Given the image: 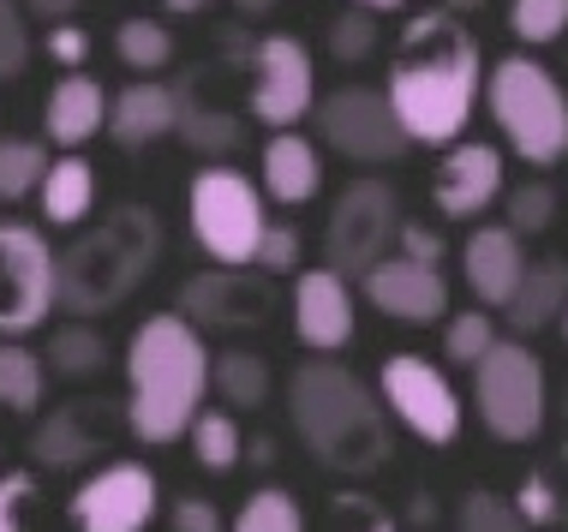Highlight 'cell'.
I'll return each mask as SVG.
<instances>
[{"mask_svg": "<svg viewBox=\"0 0 568 532\" xmlns=\"http://www.w3.org/2000/svg\"><path fill=\"white\" fill-rule=\"evenodd\" d=\"M479 90H485L479 37L443 7L413 12L407 30L389 49V79H383V96H389V109L402 120L407 139L437 144V150L467 139Z\"/></svg>", "mask_w": 568, "mask_h": 532, "instance_id": "obj_1", "label": "cell"}, {"mask_svg": "<svg viewBox=\"0 0 568 532\" xmlns=\"http://www.w3.org/2000/svg\"><path fill=\"white\" fill-rule=\"evenodd\" d=\"M287 424L317 467L342 479H372L389 467L395 437H389V413H383V395L365 383L359 371L335 365L329 354L305 359L287 377Z\"/></svg>", "mask_w": 568, "mask_h": 532, "instance_id": "obj_2", "label": "cell"}, {"mask_svg": "<svg viewBox=\"0 0 568 532\" xmlns=\"http://www.w3.org/2000/svg\"><path fill=\"white\" fill-rule=\"evenodd\" d=\"M210 395V347L204 329L180 311H156L126 341V431L162 449L192 431Z\"/></svg>", "mask_w": 568, "mask_h": 532, "instance_id": "obj_3", "label": "cell"}, {"mask_svg": "<svg viewBox=\"0 0 568 532\" xmlns=\"http://www.w3.org/2000/svg\"><path fill=\"white\" fill-rule=\"evenodd\" d=\"M162 257V216L150 204H120L60 252V311L109 317L138 294Z\"/></svg>", "mask_w": 568, "mask_h": 532, "instance_id": "obj_4", "label": "cell"}, {"mask_svg": "<svg viewBox=\"0 0 568 532\" xmlns=\"http://www.w3.org/2000/svg\"><path fill=\"white\" fill-rule=\"evenodd\" d=\"M485 109L520 162L557 168L568 156V90L532 54H503L485 72Z\"/></svg>", "mask_w": 568, "mask_h": 532, "instance_id": "obj_5", "label": "cell"}, {"mask_svg": "<svg viewBox=\"0 0 568 532\" xmlns=\"http://www.w3.org/2000/svg\"><path fill=\"white\" fill-rule=\"evenodd\" d=\"M473 401H479V419L497 443H532L550 419L545 359L520 336H509V341L497 336V347L473 365Z\"/></svg>", "mask_w": 568, "mask_h": 532, "instance_id": "obj_6", "label": "cell"}, {"mask_svg": "<svg viewBox=\"0 0 568 532\" xmlns=\"http://www.w3.org/2000/svg\"><path fill=\"white\" fill-rule=\"evenodd\" d=\"M186 216H192V239L204 246V257L234 264V269L252 264L257 239H264V227H270L264 186H257V180H245L240 168H227V162H210V168L192 180Z\"/></svg>", "mask_w": 568, "mask_h": 532, "instance_id": "obj_7", "label": "cell"}, {"mask_svg": "<svg viewBox=\"0 0 568 532\" xmlns=\"http://www.w3.org/2000/svg\"><path fill=\"white\" fill-rule=\"evenodd\" d=\"M60 311V252L30 222H0V336L19 341Z\"/></svg>", "mask_w": 568, "mask_h": 532, "instance_id": "obj_8", "label": "cell"}, {"mask_svg": "<svg viewBox=\"0 0 568 532\" xmlns=\"http://www.w3.org/2000/svg\"><path fill=\"white\" fill-rule=\"evenodd\" d=\"M402 197H395L389 180L365 174L342 186L329 209V227H324V257L335 276H365V269L377 264V257L395 252V234H402Z\"/></svg>", "mask_w": 568, "mask_h": 532, "instance_id": "obj_9", "label": "cell"}, {"mask_svg": "<svg viewBox=\"0 0 568 532\" xmlns=\"http://www.w3.org/2000/svg\"><path fill=\"white\" fill-rule=\"evenodd\" d=\"M317 139H324L335 156L347 162H365V168H383V162H402L413 139L402 132L389 96L383 90H365V84H342L335 96H317Z\"/></svg>", "mask_w": 568, "mask_h": 532, "instance_id": "obj_10", "label": "cell"}, {"mask_svg": "<svg viewBox=\"0 0 568 532\" xmlns=\"http://www.w3.org/2000/svg\"><path fill=\"white\" fill-rule=\"evenodd\" d=\"M377 395L419 443H455L460 437V419H467L460 413V395L449 383V371L432 365L425 354H389L383 359Z\"/></svg>", "mask_w": 568, "mask_h": 532, "instance_id": "obj_11", "label": "cell"}, {"mask_svg": "<svg viewBox=\"0 0 568 532\" xmlns=\"http://www.w3.org/2000/svg\"><path fill=\"white\" fill-rule=\"evenodd\" d=\"M275 311V276L252 264H216L204 276H192L180 287V317H192L197 329H216V336H252L264 329Z\"/></svg>", "mask_w": 568, "mask_h": 532, "instance_id": "obj_12", "label": "cell"}, {"mask_svg": "<svg viewBox=\"0 0 568 532\" xmlns=\"http://www.w3.org/2000/svg\"><path fill=\"white\" fill-rule=\"evenodd\" d=\"M317 109V60L300 37H264L252 49V120L270 132L300 126Z\"/></svg>", "mask_w": 568, "mask_h": 532, "instance_id": "obj_13", "label": "cell"}, {"mask_svg": "<svg viewBox=\"0 0 568 532\" xmlns=\"http://www.w3.org/2000/svg\"><path fill=\"white\" fill-rule=\"evenodd\" d=\"M162 514V484L138 461H109L72 491V526L79 532H150Z\"/></svg>", "mask_w": 568, "mask_h": 532, "instance_id": "obj_14", "label": "cell"}, {"mask_svg": "<svg viewBox=\"0 0 568 532\" xmlns=\"http://www.w3.org/2000/svg\"><path fill=\"white\" fill-rule=\"evenodd\" d=\"M503 192H509V174H503V150L497 144H485V139L443 144V162H437V174H432L437 216L473 222V216H485Z\"/></svg>", "mask_w": 568, "mask_h": 532, "instance_id": "obj_15", "label": "cell"}, {"mask_svg": "<svg viewBox=\"0 0 568 532\" xmlns=\"http://www.w3.org/2000/svg\"><path fill=\"white\" fill-rule=\"evenodd\" d=\"M359 287L383 317H395V324L419 329V324H443V317H449V282H443L437 264H419V257H402V252L377 257L359 276Z\"/></svg>", "mask_w": 568, "mask_h": 532, "instance_id": "obj_16", "label": "cell"}, {"mask_svg": "<svg viewBox=\"0 0 568 532\" xmlns=\"http://www.w3.org/2000/svg\"><path fill=\"white\" fill-rule=\"evenodd\" d=\"M359 329V306H353V287L335 269H300L294 282V336L312 354H342Z\"/></svg>", "mask_w": 568, "mask_h": 532, "instance_id": "obj_17", "label": "cell"}, {"mask_svg": "<svg viewBox=\"0 0 568 532\" xmlns=\"http://www.w3.org/2000/svg\"><path fill=\"white\" fill-rule=\"evenodd\" d=\"M520 276H527V252H520V234L509 222H479L467 239H460V282L473 287L479 306L503 311Z\"/></svg>", "mask_w": 568, "mask_h": 532, "instance_id": "obj_18", "label": "cell"}, {"mask_svg": "<svg viewBox=\"0 0 568 532\" xmlns=\"http://www.w3.org/2000/svg\"><path fill=\"white\" fill-rule=\"evenodd\" d=\"M180 90H168L156 79H138L126 84L120 96H109V139L120 150H150V144H162L168 132L180 126Z\"/></svg>", "mask_w": 568, "mask_h": 532, "instance_id": "obj_19", "label": "cell"}, {"mask_svg": "<svg viewBox=\"0 0 568 532\" xmlns=\"http://www.w3.org/2000/svg\"><path fill=\"white\" fill-rule=\"evenodd\" d=\"M257 186H264V197H275V204L300 209L312 204L317 192H324V156H317V144L305 139V132H270L264 156H257Z\"/></svg>", "mask_w": 568, "mask_h": 532, "instance_id": "obj_20", "label": "cell"}, {"mask_svg": "<svg viewBox=\"0 0 568 532\" xmlns=\"http://www.w3.org/2000/svg\"><path fill=\"white\" fill-rule=\"evenodd\" d=\"M42 126H49V144L84 150L90 139L109 132V90L90 79V72H67L49 90V102H42Z\"/></svg>", "mask_w": 568, "mask_h": 532, "instance_id": "obj_21", "label": "cell"}, {"mask_svg": "<svg viewBox=\"0 0 568 532\" xmlns=\"http://www.w3.org/2000/svg\"><path fill=\"white\" fill-rule=\"evenodd\" d=\"M30 454H37L42 467H54V473L97 461V454H102V419H97V407H84V401L54 407V413L37 424V437H30Z\"/></svg>", "mask_w": 568, "mask_h": 532, "instance_id": "obj_22", "label": "cell"}, {"mask_svg": "<svg viewBox=\"0 0 568 532\" xmlns=\"http://www.w3.org/2000/svg\"><path fill=\"white\" fill-rule=\"evenodd\" d=\"M562 306H568V264L562 257H545V264H527V276L515 282L503 317H509V329L527 341V336H539V329L557 324Z\"/></svg>", "mask_w": 568, "mask_h": 532, "instance_id": "obj_23", "label": "cell"}, {"mask_svg": "<svg viewBox=\"0 0 568 532\" xmlns=\"http://www.w3.org/2000/svg\"><path fill=\"white\" fill-rule=\"evenodd\" d=\"M37 204H42V222L49 227H79L90 209H97V168H90L79 150L54 156L49 174H42V186H37Z\"/></svg>", "mask_w": 568, "mask_h": 532, "instance_id": "obj_24", "label": "cell"}, {"mask_svg": "<svg viewBox=\"0 0 568 532\" xmlns=\"http://www.w3.org/2000/svg\"><path fill=\"white\" fill-rule=\"evenodd\" d=\"M210 389H216L234 413H257V407L270 401V359L264 354H245V347L216 354V359H210Z\"/></svg>", "mask_w": 568, "mask_h": 532, "instance_id": "obj_25", "label": "cell"}, {"mask_svg": "<svg viewBox=\"0 0 568 532\" xmlns=\"http://www.w3.org/2000/svg\"><path fill=\"white\" fill-rule=\"evenodd\" d=\"M515 509L527 514V526H568V443L520 479Z\"/></svg>", "mask_w": 568, "mask_h": 532, "instance_id": "obj_26", "label": "cell"}, {"mask_svg": "<svg viewBox=\"0 0 568 532\" xmlns=\"http://www.w3.org/2000/svg\"><path fill=\"white\" fill-rule=\"evenodd\" d=\"M186 437H192V454H197L204 473H234V467L245 461V437H240L234 407H204Z\"/></svg>", "mask_w": 568, "mask_h": 532, "instance_id": "obj_27", "label": "cell"}, {"mask_svg": "<svg viewBox=\"0 0 568 532\" xmlns=\"http://www.w3.org/2000/svg\"><path fill=\"white\" fill-rule=\"evenodd\" d=\"M42 389H49V365L19 341H0V407L7 413H37Z\"/></svg>", "mask_w": 568, "mask_h": 532, "instance_id": "obj_28", "label": "cell"}, {"mask_svg": "<svg viewBox=\"0 0 568 532\" xmlns=\"http://www.w3.org/2000/svg\"><path fill=\"white\" fill-rule=\"evenodd\" d=\"M114 54H120V66L156 79L168 60H174V30L162 19H120L114 24Z\"/></svg>", "mask_w": 568, "mask_h": 532, "instance_id": "obj_29", "label": "cell"}, {"mask_svg": "<svg viewBox=\"0 0 568 532\" xmlns=\"http://www.w3.org/2000/svg\"><path fill=\"white\" fill-rule=\"evenodd\" d=\"M42 365H49L54 377H97L102 365H109V341H102L84 317H72V324H60L49 336V359Z\"/></svg>", "mask_w": 568, "mask_h": 532, "instance_id": "obj_30", "label": "cell"}, {"mask_svg": "<svg viewBox=\"0 0 568 532\" xmlns=\"http://www.w3.org/2000/svg\"><path fill=\"white\" fill-rule=\"evenodd\" d=\"M180 139H186V150H197V156H227V150H240L245 139V126H240V114H227V109H204V102H180Z\"/></svg>", "mask_w": 568, "mask_h": 532, "instance_id": "obj_31", "label": "cell"}, {"mask_svg": "<svg viewBox=\"0 0 568 532\" xmlns=\"http://www.w3.org/2000/svg\"><path fill=\"white\" fill-rule=\"evenodd\" d=\"M227 532H305V509H300L294 491L264 484V491H252L240 503V514L227 521Z\"/></svg>", "mask_w": 568, "mask_h": 532, "instance_id": "obj_32", "label": "cell"}, {"mask_svg": "<svg viewBox=\"0 0 568 532\" xmlns=\"http://www.w3.org/2000/svg\"><path fill=\"white\" fill-rule=\"evenodd\" d=\"M490 347H497V317H490L485 306L443 317V359H449V365H467V371H473Z\"/></svg>", "mask_w": 568, "mask_h": 532, "instance_id": "obj_33", "label": "cell"}, {"mask_svg": "<svg viewBox=\"0 0 568 532\" xmlns=\"http://www.w3.org/2000/svg\"><path fill=\"white\" fill-rule=\"evenodd\" d=\"M49 174V150L37 139H0V204H19L42 186Z\"/></svg>", "mask_w": 568, "mask_h": 532, "instance_id": "obj_34", "label": "cell"}, {"mask_svg": "<svg viewBox=\"0 0 568 532\" xmlns=\"http://www.w3.org/2000/svg\"><path fill=\"white\" fill-rule=\"evenodd\" d=\"M383 49V30H377V12H365V7H347V12H335L329 19V54L342 60V66H365Z\"/></svg>", "mask_w": 568, "mask_h": 532, "instance_id": "obj_35", "label": "cell"}, {"mask_svg": "<svg viewBox=\"0 0 568 532\" xmlns=\"http://www.w3.org/2000/svg\"><path fill=\"white\" fill-rule=\"evenodd\" d=\"M455 532H532V526H527V514L515 509V497L467 491L460 497V514H455Z\"/></svg>", "mask_w": 568, "mask_h": 532, "instance_id": "obj_36", "label": "cell"}, {"mask_svg": "<svg viewBox=\"0 0 568 532\" xmlns=\"http://www.w3.org/2000/svg\"><path fill=\"white\" fill-rule=\"evenodd\" d=\"M568 30V0H509V37L527 49H545Z\"/></svg>", "mask_w": 568, "mask_h": 532, "instance_id": "obj_37", "label": "cell"}, {"mask_svg": "<svg viewBox=\"0 0 568 532\" xmlns=\"http://www.w3.org/2000/svg\"><path fill=\"white\" fill-rule=\"evenodd\" d=\"M503 197H509V227L515 234H545V227L557 222V192H550L545 180H527V186H515Z\"/></svg>", "mask_w": 568, "mask_h": 532, "instance_id": "obj_38", "label": "cell"}, {"mask_svg": "<svg viewBox=\"0 0 568 532\" xmlns=\"http://www.w3.org/2000/svg\"><path fill=\"white\" fill-rule=\"evenodd\" d=\"M30 66V24L19 0H0V84H12Z\"/></svg>", "mask_w": 568, "mask_h": 532, "instance_id": "obj_39", "label": "cell"}, {"mask_svg": "<svg viewBox=\"0 0 568 532\" xmlns=\"http://www.w3.org/2000/svg\"><path fill=\"white\" fill-rule=\"evenodd\" d=\"M300 234L287 222H270L264 227V239H257V257H252V269H264V276H287V269H300Z\"/></svg>", "mask_w": 568, "mask_h": 532, "instance_id": "obj_40", "label": "cell"}, {"mask_svg": "<svg viewBox=\"0 0 568 532\" xmlns=\"http://www.w3.org/2000/svg\"><path fill=\"white\" fill-rule=\"evenodd\" d=\"M30 509H37V479L0 473V532H30Z\"/></svg>", "mask_w": 568, "mask_h": 532, "instance_id": "obj_41", "label": "cell"}, {"mask_svg": "<svg viewBox=\"0 0 568 532\" xmlns=\"http://www.w3.org/2000/svg\"><path fill=\"white\" fill-rule=\"evenodd\" d=\"M84 54H90V30H79L72 19H54L49 24V60H60L67 72H84Z\"/></svg>", "mask_w": 568, "mask_h": 532, "instance_id": "obj_42", "label": "cell"}, {"mask_svg": "<svg viewBox=\"0 0 568 532\" xmlns=\"http://www.w3.org/2000/svg\"><path fill=\"white\" fill-rule=\"evenodd\" d=\"M168 521H174V532H227L222 509L210 503V497H180V503L168 509Z\"/></svg>", "mask_w": 568, "mask_h": 532, "instance_id": "obj_43", "label": "cell"}, {"mask_svg": "<svg viewBox=\"0 0 568 532\" xmlns=\"http://www.w3.org/2000/svg\"><path fill=\"white\" fill-rule=\"evenodd\" d=\"M335 521H342V532H402L372 497H342V503H335Z\"/></svg>", "mask_w": 568, "mask_h": 532, "instance_id": "obj_44", "label": "cell"}, {"mask_svg": "<svg viewBox=\"0 0 568 532\" xmlns=\"http://www.w3.org/2000/svg\"><path fill=\"white\" fill-rule=\"evenodd\" d=\"M395 252H402V257H419V264H443V234H437V227H425V222H402Z\"/></svg>", "mask_w": 568, "mask_h": 532, "instance_id": "obj_45", "label": "cell"}, {"mask_svg": "<svg viewBox=\"0 0 568 532\" xmlns=\"http://www.w3.org/2000/svg\"><path fill=\"white\" fill-rule=\"evenodd\" d=\"M24 7L37 12V19H49V24H54V19H72V12L84 7V0H24Z\"/></svg>", "mask_w": 568, "mask_h": 532, "instance_id": "obj_46", "label": "cell"}, {"mask_svg": "<svg viewBox=\"0 0 568 532\" xmlns=\"http://www.w3.org/2000/svg\"><path fill=\"white\" fill-rule=\"evenodd\" d=\"M437 7H443V12H455V19H467V12H479L485 0H437Z\"/></svg>", "mask_w": 568, "mask_h": 532, "instance_id": "obj_47", "label": "cell"}, {"mask_svg": "<svg viewBox=\"0 0 568 532\" xmlns=\"http://www.w3.org/2000/svg\"><path fill=\"white\" fill-rule=\"evenodd\" d=\"M162 7H168V12H180V19H192V12H204L210 0H162Z\"/></svg>", "mask_w": 568, "mask_h": 532, "instance_id": "obj_48", "label": "cell"}, {"mask_svg": "<svg viewBox=\"0 0 568 532\" xmlns=\"http://www.w3.org/2000/svg\"><path fill=\"white\" fill-rule=\"evenodd\" d=\"M353 7H365V12H402L407 0H353Z\"/></svg>", "mask_w": 568, "mask_h": 532, "instance_id": "obj_49", "label": "cell"}, {"mask_svg": "<svg viewBox=\"0 0 568 532\" xmlns=\"http://www.w3.org/2000/svg\"><path fill=\"white\" fill-rule=\"evenodd\" d=\"M234 7H240V12H252V19H257V12H270L275 0H234Z\"/></svg>", "mask_w": 568, "mask_h": 532, "instance_id": "obj_50", "label": "cell"}, {"mask_svg": "<svg viewBox=\"0 0 568 532\" xmlns=\"http://www.w3.org/2000/svg\"><path fill=\"white\" fill-rule=\"evenodd\" d=\"M557 329H562V341H568V306H562V317H557Z\"/></svg>", "mask_w": 568, "mask_h": 532, "instance_id": "obj_51", "label": "cell"}, {"mask_svg": "<svg viewBox=\"0 0 568 532\" xmlns=\"http://www.w3.org/2000/svg\"><path fill=\"white\" fill-rule=\"evenodd\" d=\"M562 419H568V383H562Z\"/></svg>", "mask_w": 568, "mask_h": 532, "instance_id": "obj_52", "label": "cell"}]
</instances>
